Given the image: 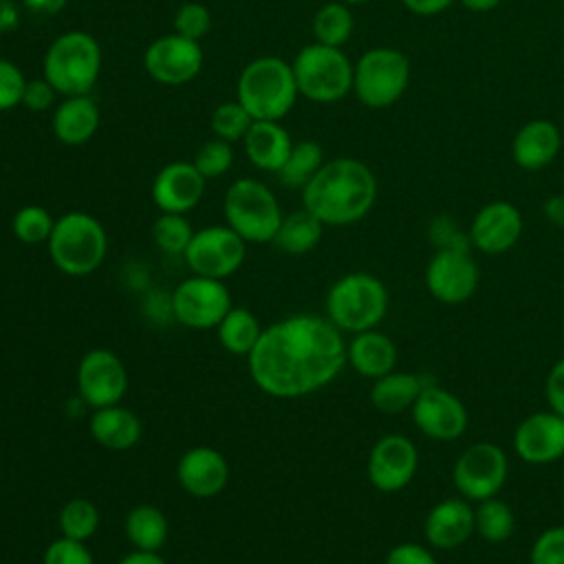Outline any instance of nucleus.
<instances>
[{
	"instance_id": "nucleus-1",
	"label": "nucleus",
	"mask_w": 564,
	"mask_h": 564,
	"mask_svg": "<svg viewBox=\"0 0 564 564\" xmlns=\"http://www.w3.org/2000/svg\"><path fill=\"white\" fill-rule=\"evenodd\" d=\"M346 366L341 330L322 315L295 313L262 328L247 355L251 381L269 397L297 399L328 386Z\"/></svg>"
},
{
	"instance_id": "nucleus-2",
	"label": "nucleus",
	"mask_w": 564,
	"mask_h": 564,
	"mask_svg": "<svg viewBox=\"0 0 564 564\" xmlns=\"http://www.w3.org/2000/svg\"><path fill=\"white\" fill-rule=\"evenodd\" d=\"M377 176L352 156L324 161L317 174L302 187V207L326 227H344L368 216L377 200Z\"/></svg>"
},
{
	"instance_id": "nucleus-3",
	"label": "nucleus",
	"mask_w": 564,
	"mask_h": 564,
	"mask_svg": "<svg viewBox=\"0 0 564 564\" xmlns=\"http://www.w3.org/2000/svg\"><path fill=\"white\" fill-rule=\"evenodd\" d=\"M297 97L291 62L275 55L251 59L236 82V99L256 121H282L293 110Z\"/></svg>"
},
{
	"instance_id": "nucleus-4",
	"label": "nucleus",
	"mask_w": 564,
	"mask_h": 564,
	"mask_svg": "<svg viewBox=\"0 0 564 564\" xmlns=\"http://www.w3.org/2000/svg\"><path fill=\"white\" fill-rule=\"evenodd\" d=\"M101 73V46L95 35L82 29L59 33L42 59V77L59 93L90 95Z\"/></svg>"
},
{
	"instance_id": "nucleus-5",
	"label": "nucleus",
	"mask_w": 564,
	"mask_h": 564,
	"mask_svg": "<svg viewBox=\"0 0 564 564\" xmlns=\"http://www.w3.org/2000/svg\"><path fill=\"white\" fill-rule=\"evenodd\" d=\"M326 317L341 333L377 328L388 315L390 295L386 284L368 271H350L335 280L324 300Z\"/></svg>"
},
{
	"instance_id": "nucleus-6",
	"label": "nucleus",
	"mask_w": 564,
	"mask_h": 564,
	"mask_svg": "<svg viewBox=\"0 0 564 564\" xmlns=\"http://www.w3.org/2000/svg\"><path fill=\"white\" fill-rule=\"evenodd\" d=\"M46 247L53 264L62 273L84 278L97 271L104 262L108 251V234L93 214L66 212L55 218Z\"/></svg>"
},
{
	"instance_id": "nucleus-7",
	"label": "nucleus",
	"mask_w": 564,
	"mask_h": 564,
	"mask_svg": "<svg viewBox=\"0 0 564 564\" xmlns=\"http://www.w3.org/2000/svg\"><path fill=\"white\" fill-rule=\"evenodd\" d=\"M291 68L300 97L308 101L335 104L352 93L355 64L337 46L311 42L295 53Z\"/></svg>"
},
{
	"instance_id": "nucleus-8",
	"label": "nucleus",
	"mask_w": 564,
	"mask_h": 564,
	"mask_svg": "<svg viewBox=\"0 0 564 564\" xmlns=\"http://www.w3.org/2000/svg\"><path fill=\"white\" fill-rule=\"evenodd\" d=\"M223 214L225 225H229L245 242L256 245L271 242L284 216L271 187L249 176L236 178L227 187Z\"/></svg>"
},
{
	"instance_id": "nucleus-9",
	"label": "nucleus",
	"mask_w": 564,
	"mask_h": 564,
	"mask_svg": "<svg viewBox=\"0 0 564 564\" xmlns=\"http://www.w3.org/2000/svg\"><path fill=\"white\" fill-rule=\"evenodd\" d=\"M410 84V59L392 46H372L352 68V93L370 110L394 106Z\"/></svg>"
},
{
	"instance_id": "nucleus-10",
	"label": "nucleus",
	"mask_w": 564,
	"mask_h": 564,
	"mask_svg": "<svg viewBox=\"0 0 564 564\" xmlns=\"http://www.w3.org/2000/svg\"><path fill=\"white\" fill-rule=\"evenodd\" d=\"M509 478L507 452L491 443L478 441L467 445L452 467V485L469 502H480L500 494Z\"/></svg>"
},
{
	"instance_id": "nucleus-11",
	"label": "nucleus",
	"mask_w": 564,
	"mask_h": 564,
	"mask_svg": "<svg viewBox=\"0 0 564 564\" xmlns=\"http://www.w3.org/2000/svg\"><path fill=\"white\" fill-rule=\"evenodd\" d=\"M231 306L227 284L205 275H189L181 280L170 297L174 319L192 330L216 328Z\"/></svg>"
},
{
	"instance_id": "nucleus-12",
	"label": "nucleus",
	"mask_w": 564,
	"mask_h": 564,
	"mask_svg": "<svg viewBox=\"0 0 564 564\" xmlns=\"http://www.w3.org/2000/svg\"><path fill=\"white\" fill-rule=\"evenodd\" d=\"M245 253L247 242L229 225H207L194 231L183 258L194 275L225 280L240 269Z\"/></svg>"
},
{
	"instance_id": "nucleus-13",
	"label": "nucleus",
	"mask_w": 564,
	"mask_h": 564,
	"mask_svg": "<svg viewBox=\"0 0 564 564\" xmlns=\"http://www.w3.org/2000/svg\"><path fill=\"white\" fill-rule=\"evenodd\" d=\"M410 412L414 427L423 436L441 443H452L460 438L469 423L467 408L460 401V397H456L447 388L436 386L434 381H430L421 390Z\"/></svg>"
},
{
	"instance_id": "nucleus-14",
	"label": "nucleus",
	"mask_w": 564,
	"mask_h": 564,
	"mask_svg": "<svg viewBox=\"0 0 564 564\" xmlns=\"http://www.w3.org/2000/svg\"><path fill=\"white\" fill-rule=\"evenodd\" d=\"M480 282L471 249H436L425 267V286L443 304L467 302Z\"/></svg>"
},
{
	"instance_id": "nucleus-15",
	"label": "nucleus",
	"mask_w": 564,
	"mask_h": 564,
	"mask_svg": "<svg viewBox=\"0 0 564 564\" xmlns=\"http://www.w3.org/2000/svg\"><path fill=\"white\" fill-rule=\"evenodd\" d=\"M203 62L205 55L200 42L178 33L156 37L143 53L145 73L163 86L189 84L203 70Z\"/></svg>"
},
{
	"instance_id": "nucleus-16",
	"label": "nucleus",
	"mask_w": 564,
	"mask_h": 564,
	"mask_svg": "<svg viewBox=\"0 0 564 564\" xmlns=\"http://www.w3.org/2000/svg\"><path fill=\"white\" fill-rule=\"evenodd\" d=\"M77 390L93 410L121 403L128 392V370L119 355L108 348L88 350L77 366Z\"/></svg>"
},
{
	"instance_id": "nucleus-17",
	"label": "nucleus",
	"mask_w": 564,
	"mask_h": 564,
	"mask_svg": "<svg viewBox=\"0 0 564 564\" xmlns=\"http://www.w3.org/2000/svg\"><path fill=\"white\" fill-rule=\"evenodd\" d=\"M419 469V449L412 438L403 434L381 436L366 463L370 485L381 494H397L405 489Z\"/></svg>"
},
{
	"instance_id": "nucleus-18",
	"label": "nucleus",
	"mask_w": 564,
	"mask_h": 564,
	"mask_svg": "<svg viewBox=\"0 0 564 564\" xmlns=\"http://www.w3.org/2000/svg\"><path fill=\"white\" fill-rule=\"evenodd\" d=\"M524 229L520 209L509 200H491L482 205L469 223L467 236L471 249L485 256H500L516 247Z\"/></svg>"
},
{
	"instance_id": "nucleus-19",
	"label": "nucleus",
	"mask_w": 564,
	"mask_h": 564,
	"mask_svg": "<svg viewBox=\"0 0 564 564\" xmlns=\"http://www.w3.org/2000/svg\"><path fill=\"white\" fill-rule=\"evenodd\" d=\"M513 452L529 465L555 463L564 456V416L540 410L524 416L513 432Z\"/></svg>"
},
{
	"instance_id": "nucleus-20",
	"label": "nucleus",
	"mask_w": 564,
	"mask_h": 564,
	"mask_svg": "<svg viewBox=\"0 0 564 564\" xmlns=\"http://www.w3.org/2000/svg\"><path fill=\"white\" fill-rule=\"evenodd\" d=\"M205 194V178L192 161H172L163 165L150 187V196L161 212L187 214Z\"/></svg>"
},
{
	"instance_id": "nucleus-21",
	"label": "nucleus",
	"mask_w": 564,
	"mask_h": 564,
	"mask_svg": "<svg viewBox=\"0 0 564 564\" xmlns=\"http://www.w3.org/2000/svg\"><path fill=\"white\" fill-rule=\"evenodd\" d=\"M476 533L474 502L463 496L438 500L423 520V535L430 546L452 551L463 546Z\"/></svg>"
},
{
	"instance_id": "nucleus-22",
	"label": "nucleus",
	"mask_w": 564,
	"mask_h": 564,
	"mask_svg": "<svg viewBox=\"0 0 564 564\" xmlns=\"http://www.w3.org/2000/svg\"><path fill=\"white\" fill-rule=\"evenodd\" d=\"M176 480L194 498L218 496L229 480L227 458L209 445L189 447L176 463Z\"/></svg>"
},
{
	"instance_id": "nucleus-23",
	"label": "nucleus",
	"mask_w": 564,
	"mask_h": 564,
	"mask_svg": "<svg viewBox=\"0 0 564 564\" xmlns=\"http://www.w3.org/2000/svg\"><path fill=\"white\" fill-rule=\"evenodd\" d=\"M99 121V106L90 95H68L59 97L57 106L53 108L51 130L62 145L77 148L95 137Z\"/></svg>"
},
{
	"instance_id": "nucleus-24",
	"label": "nucleus",
	"mask_w": 564,
	"mask_h": 564,
	"mask_svg": "<svg viewBox=\"0 0 564 564\" xmlns=\"http://www.w3.org/2000/svg\"><path fill=\"white\" fill-rule=\"evenodd\" d=\"M562 148V132L551 119L522 123L511 141V159L527 172H538L553 163Z\"/></svg>"
},
{
	"instance_id": "nucleus-25",
	"label": "nucleus",
	"mask_w": 564,
	"mask_h": 564,
	"mask_svg": "<svg viewBox=\"0 0 564 564\" xmlns=\"http://www.w3.org/2000/svg\"><path fill=\"white\" fill-rule=\"evenodd\" d=\"M346 364L361 377L379 379L394 370L397 346L377 328L355 333L352 339L346 341Z\"/></svg>"
},
{
	"instance_id": "nucleus-26",
	"label": "nucleus",
	"mask_w": 564,
	"mask_h": 564,
	"mask_svg": "<svg viewBox=\"0 0 564 564\" xmlns=\"http://www.w3.org/2000/svg\"><path fill=\"white\" fill-rule=\"evenodd\" d=\"M291 148L293 139L280 121H253L242 139L245 156L262 172H278Z\"/></svg>"
},
{
	"instance_id": "nucleus-27",
	"label": "nucleus",
	"mask_w": 564,
	"mask_h": 564,
	"mask_svg": "<svg viewBox=\"0 0 564 564\" xmlns=\"http://www.w3.org/2000/svg\"><path fill=\"white\" fill-rule=\"evenodd\" d=\"M88 432L101 447L110 452H123L139 443L143 427L132 410L115 403L93 410L88 419Z\"/></svg>"
},
{
	"instance_id": "nucleus-28",
	"label": "nucleus",
	"mask_w": 564,
	"mask_h": 564,
	"mask_svg": "<svg viewBox=\"0 0 564 564\" xmlns=\"http://www.w3.org/2000/svg\"><path fill=\"white\" fill-rule=\"evenodd\" d=\"M430 381L432 379L421 372L392 370L379 379H372L370 403L381 414H401L414 405L416 397Z\"/></svg>"
},
{
	"instance_id": "nucleus-29",
	"label": "nucleus",
	"mask_w": 564,
	"mask_h": 564,
	"mask_svg": "<svg viewBox=\"0 0 564 564\" xmlns=\"http://www.w3.org/2000/svg\"><path fill=\"white\" fill-rule=\"evenodd\" d=\"M324 227L326 225L317 216H313L308 209L302 207L297 212L282 216L280 227L271 242L289 256H304L319 245Z\"/></svg>"
},
{
	"instance_id": "nucleus-30",
	"label": "nucleus",
	"mask_w": 564,
	"mask_h": 564,
	"mask_svg": "<svg viewBox=\"0 0 564 564\" xmlns=\"http://www.w3.org/2000/svg\"><path fill=\"white\" fill-rule=\"evenodd\" d=\"M123 533L137 551H161L167 542L170 524L159 507L137 505L126 513Z\"/></svg>"
},
{
	"instance_id": "nucleus-31",
	"label": "nucleus",
	"mask_w": 564,
	"mask_h": 564,
	"mask_svg": "<svg viewBox=\"0 0 564 564\" xmlns=\"http://www.w3.org/2000/svg\"><path fill=\"white\" fill-rule=\"evenodd\" d=\"M216 333L227 352L247 357L262 335V324L247 306H231L216 326Z\"/></svg>"
},
{
	"instance_id": "nucleus-32",
	"label": "nucleus",
	"mask_w": 564,
	"mask_h": 564,
	"mask_svg": "<svg viewBox=\"0 0 564 564\" xmlns=\"http://www.w3.org/2000/svg\"><path fill=\"white\" fill-rule=\"evenodd\" d=\"M311 29H313V37H315L313 42L341 48L355 31V18L346 2L330 0V2H324L315 11Z\"/></svg>"
},
{
	"instance_id": "nucleus-33",
	"label": "nucleus",
	"mask_w": 564,
	"mask_h": 564,
	"mask_svg": "<svg viewBox=\"0 0 564 564\" xmlns=\"http://www.w3.org/2000/svg\"><path fill=\"white\" fill-rule=\"evenodd\" d=\"M324 161H326L324 150L317 141H313V139L293 141V148H291L286 161L282 163V167L275 174L284 187L302 189L317 174V170L324 165Z\"/></svg>"
},
{
	"instance_id": "nucleus-34",
	"label": "nucleus",
	"mask_w": 564,
	"mask_h": 564,
	"mask_svg": "<svg viewBox=\"0 0 564 564\" xmlns=\"http://www.w3.org/2000/svg\"><path fill=\"white\" fill-rule=\"evenodd\" d=\"M474 518H476V533L487 544L507 542L516 529L513 509L498 496L476 502Z\"/></svg>"
},
{
	"instance_id": "nucleus-35",
	"label": "nucleus",
	"mask_w": 564,
	"mask_h": 564,
	"mask_svg": "<svg viewBox=\"0 0 564 564\" xmlns=\"http://www.w3.org/2000/svg\"><path fill=\"white\" fill-rule=\"evenodd\" d=\"M57 524L64 538L88 542L99 529V509L88 498H70L59 509Z\"/></svg>"
},
{
	"instance_id": "nucleus-36",
	"label": "nucleus",
	"mask_w": 564,
	"mask_h": 564,
	"mask_svg": "<svg viewBox=\"0 0 564 564\" xmlns=\"http://www.w3.org/2000/svg\"><path fill=\"white\" fill-rule=\"evenodd\" d=\"M55 227V218L42 205H24L11 218L13 236L24 245H42L48 242L51 231Z\"/></svg>"
},
{
	"instance_id": "nucleus-37",
	"label": "nucleus",
	"mask_w": 564,
	"mask_h": 564,
	"mask_svg": "<svg viewBox=\"0 0 564 564\" xmlns=\"http://www.w3.org/2000/svg\"><path fill=\"white\" fill-rule=\"evenodd\" d=\"M192 236H194V229L185 218V214L161 212L152 223V240L163 253L183 256Z\"/></svg>"
},
{
	"instance_id": "nucleus-38",
	"label": "nucleus",
	"mask_w": 564,
	"mask_h": 564,
	"mask_svg": "<svg viewBox=\"0 0 564 564\" xmlns=\"http://www.w3.org/2000/svg\"><path fill=\"white\" fill-rule=\"evenodd\" d=\"M253 121L256 119L247 112V108L238 99H229V101L218 104L212 110V117H209V126H212L214 137H218L223 141H229V143H236V141L242 143V139L249 132Z\"/></svg>"
},
{
	"instance_id": "nucleus-39",
	"label": "nucleus",
	"mask_w": 564,
	"mask_h": 564,
	"mask_svg": "<svg viewBox=\"0 0 564 564\" xmlns=\"http://www.w3.org/2000/svg\"><path fill=\"white\" fill-rule=\"evenodd\" d=\"M192 163H194V167L200 172V176L205 181L218 178V176L227 174L231 163H234V143L214 137V139L205 141L196 150Z\"/></svg>"
},
{
	"instance_id": "nucleus-40",
	"label": "nucleus",
	"mask_w": 564,
	"mask_h": 564,
	"mask_svg": "<svg viewBox=\"0 0 564 564\" xmlns=\"http://www.w3.org/2000/svg\"><path fill=\"white\" fill-rule=\"evenodd\" d=\"M212 29V13L203 2H183L174 13V33L200 42Z\"/></svg>"
},
{
	"instance_id": "nucleus-41",
	"label": "nucleus",
	"mask_w": 564,
	"mask_h": 564,
	"mask_svg": "<svg viewBox=\"0 0 564 564\" xmlns=\"http://www.w3.org/2000/svg\"><path fill=\"white\" fill-rule=\"evenodd\" d=\"M529 564H564V524L546 527L535 535Z\"/></svg>"
},
{
	"instance_id": "nucleus-42",
	"label": "nucleus",
	"mask_w": 564,
	"mask_h": 564,
	"mask_svg": "<svg viewBox=\"0 0 564 564\" xmlns=\"http://www.w3.org/2000/svg\"><path fill=\"white\" fill-rule=\"evenodd\" d=\"M26 82L29 79L15 62L0 57V112L22 106Z\"/></svg>"
},
{
	"instance_id": "nucleus-43",
	"label": "nucleus",
	"mask_w": 564,
	"mask_h": 564,
	"mask_svg": "<svg viewBox=\"0 0 564 564\" xmlns=\"http://www.w3.org/2000/svg\"><path fill=\"white\" fill-rule=\"evenodd\" d=\"M42 564H95V557L86 542L62 535L44 549Z\"/></svg>"
},
{
	"instance_id": "nucleus-44",
	"label": "nucleus",
	"mask_w": 564,
	"mask_h": 564,
	"mask_svg": "<svg viewBox=\"0 0 564 564\" xmlns=\"http://www.w3.org/2000/svg\"><path fill=\"white\" fill-rule=\"evenodd\" d=\"M430 240L436 249H471L467 231H460L452 216H436L430 223Z\"/></svg>"
},
{
	"instance_id": "nucleus-45",
	"label": "nucleus",
	"mask_w": 564,
	"mask_h": 564,
	"mask_svg": "<svg viewBox=\"0 0 564 564\" xmlns=\"http://www.w3.org/2000/svg\"><path fill=\"white\" fill-rule=\"evenodd\" d=\"M59 101V93L44 79H29L24 86V95H22V106L31 112H46L53 110Z\"/></svg>"
},
{
	"instance_id": "nucleus-46",
	"label": "nucleus",
	"mask_w": 564,
	"mask_h": 564,
	"mask_svg": "<svg viewBox=\"0 0 564 564\" xmlns=\"http://www.w3.org/2000/svg\"><path fill=\"white\" fill-rule=\"evenodd\" d=\"M383 564H438L434 553L419 542H401L392 546Z\"/></svg>"
},
{
	"instance_id": "nucleus-47",
	"label": "nucleus",
	"mask_w": 564,
	"mask_h": 564,
	"mask_svg": "<svg viewBox=\"0 0 564 564\" xmlns=\"http://www.w3.org/2000/svg\"><path fill=\"white\" fill-rule=\"evenodd\" d=\"M544 394H546L549 410L564 416V357L551 366L544 379Z\"/></svg>"
},
{
	"instance_id": "nucleus-48",
	"label": "nucleus",
	"mask_w": 564,
	"mask_h": 564,
	"mask_svg": "<svg viewBox=\"0 0 564 564\" xmlns=\"http://www.w3.org/2000/svg\"><path fill=\"white\" fill-rule=\"evenodd\" d=\"M456 0H401V4L421 18H430V15H438L445 9H449Z\"/></svg>"
},
{
	"instance_id": "nucleus-49",
	"label": "nucleus",
	"mask_w": 564,
	"mask_h": 564,
	"mask_svg": "<svg viewBox=\"0 0 564 564\" xmlns=\"http://www.w3.org/2000/svg\"><path fill=\"white\" fill-rule=\"evenodd\" d=\"M542 214L544 218L555 225V227H564V194H553L542 203Z\"/></svg>"
},
{
	"instance_id": "nucleus-50",
	"label": "nucleus",
	"mask_w": 564,
	"mask_h": 564,
	"mask_svg": "<svg viewBox=\"0 0 564 564\" xmlns=\"http://www.w3.org/2000/svg\"><path fill=\"white\" fill-rule=\"evenodd\" d=\"M117 564H167V562L159 555V551H137V549H132Z\"/></svg>"
},
{
	"instance_id": "nucleus-51",
	"label": "nucleus",
	"mask_w": 564,
	"mask_h": 564,
	"mask_svg": "<svg viewBox=\"0 0 564 564\" xmlns=\"http://www.w3.org/2000/svg\"><path fill=\"white\" fill-rule=\"evenodd\" d=\"M458 2L474 13H487L500 4V0H458Z\"/></svg>"
},
{
	"instance_id": "nucleus-52",
	"label": "nucleus",
	"mask_w": 564,
	"mask_h": 564,
	"mask_svg": "<svg viewBox=\"0 0 564 564\" xmlns=\"http://www.w3.org/2000/svg\"><path fill=\"white\" fill-rule=\"evenodd\" d=\"M341 2H346L348 7H357V4H366V2H370V0H341Z\"/></svg>"
}]
</instances>
